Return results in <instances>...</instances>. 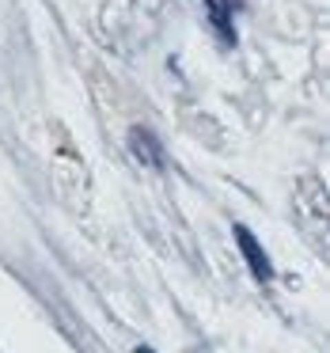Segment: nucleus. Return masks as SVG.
<instances>
[{"label":"nucleus","instance_id":"obj_1","mask_svg":"<svg viewBox=\"0 0 330 353\" xmlns=\"http://www.w3.org/2000/svg\"><path fill=\"white\" fill-rule=\"evenodd\" d=\"M236 239H239V247H243V259H247V266H251L254 281H269V277H274V266H269L262 243L254 239V232L243 228V224H236Z\"/></svg>","mask_w":330,"mask_h":353},{"label":"nucleus","instance_id":"obj_2","mask_svg":"<svg viewBox=\"0 0 330 353\" xmlns=\"http://www.w3.org/2000/svg\"><path fill=\"white\" fill-rule=\"evenodd\" d=\"M130 148H133V156H137L141 163H148V168H163V148H160V141H156L152 130H145V125L130 130Z\"/></svg>","mask_w":330,"mask_h":353},{"label":"nucleus","instance_id":"obj_3","mask_svg":"<svg viewBox=\"0 0 330 353\" xmlns=\"http://www.w3.org/2000/svg\"><path fill=\"white\" fill-rule=\"evenodd\" d=\"M133 353H156V350H148V345H137V350H133Z\"/></svg>","mask_w":330,"mask_h":353}]
</instances>
